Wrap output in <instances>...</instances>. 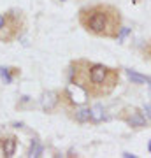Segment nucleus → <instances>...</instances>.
<instances>
[{"label":"nucleus","instance_id":"9d476101","mask_svg":"<svg viewBox=\"0 0 151 158\" xmlns=\"http://www.w3.org/2000/svg\"><path fill=\"white\" fill-rule=\"evenodd\" d=\"M40 155H42V146H40L37 141H34V142H32V146H30L28 156H30V158H37V156H40Z\"/></svg>","mask_w":151,"mask_h":158},{"label":"nucleus","instance_id":"f257e3e1","mask_svg":"<svg viewBox=\"0 0 151 158\" xmlns=\"http://www.w3.org/2000/svg\"><path fill=\"white\" fill-rule=\"evenodd\" d=\"M72 85L79 86L90 97H107L111 95L120 83V72L116 69L106 67L102 63L78 60L72 63L70 70Z\"/></svg>","mask_w":151,"mask_h":158},{"label":"nucleus","instance_id":"7ed1b4c3","mask_svg":"<svg viewBox=\"0 0 151 158\" xmlns=\"http://www.w3.org/2000/svg\"><path fill=\"white\" fill-rule=\"evenodd\" d=\"M25 27L21 12H0V42H11Z\"/></svg>","mask_w":151,"mask_h":158},{"label":"nucleus","instance_id":"39448f33","mask_svg":"<svg viewBox=\"0 0 151 158\" xmlns=\"http://www.w3.org/2000/svg\"><path fill=\"white\" fill-rule=\"evenodd\" d=\"M40 104H42V109L49 113V111H53L56 107V104H58V95H56L55 91H48V93L42 95V102Z\"/></svg>","mask_w":151,"mask_h":158},{"label":"nucleus","instance_id":"dca6fc26","mask_svg":"<svg viewBox=\"0 0 151 158\" xmlns=\"http://www.w3.org/2000/svg\"><path fill=\"white\" fill-rule=\"evenodd\" d=\"M148 151L151 153V141H149V144H148Z\"/></svg>","mask_w":151,"mask_h":158},{"label":"nucleus","instance_id":"2eb2a0df","mask_svg":"<svg viewBox=\"0 0 151 158\" xmlns=\"http://www.w3.org/2000/svg\"><path fill=\"white\" fill-rule=\"evenodd\" d=\"M125 158H135V155H130V153H123Z\"/></svg>","mask_w":151,"mask_h":158},{"label":"nucleus","instance_id":"f03ea898","mask_svg":"<svg viewBox=\"0 0 151 158\" xmlns=\"http://www.w3.org/2000/svg\"><path fill=\"white\" fill-rule=\"evenodd\" d=\"M79 23L86 32L97 37L114 39L121 30V16L120 11L112 6H91L79 11Z\"/></svg>","mask_w":151,"mask_h":158},{"label":"nucleus","instance_id":"f8f14e48","mask_svg":"<svg viewBox=\"0 0 151 158\" xmlns=\"http://www.w3.org/2000/svg\"><path fill=\"white\" fill-rule=\"evenodd\" d=\"M128 34H130V30H128V28H121V30H120V34H118V40L121 42V40H123Z\"/></svg>","mask_w":151,"mask_h":158},{"label":"nucleus","instance_id":"6e6552de","mask_svg":"<svg viewBox=\"0 0 151 158\" xmlns=\"http://www.w3.org/2000/svg\"><path fill=\"white\" fill-rule=\"evenodd\" d=\"M76 119H78L79 123L90 121V119H91V113H90V109H79V111H76Z\"/></svg>","mask_w":151,"mask_h":158},{"label":"nucleus","instance_id":"0eeeda50","mask_svg":"<svg viewBox=\"0 0 151 158\" xmlns=\"http://www.w3.org/2000/svg\"><path fill=\"white\" fill-rule=\"evenodd\" d=\"M90 113H91V121H95V123L102 121V118H104V107H102L100 104L93 106V107L90 109Z\"/></svg>","mask_w":151,"mask_h":158},{"label":"nucleus","instance_id":"423d86ee","mask_svg":"<svg viewBox=\"0 0 151 158\" xmlns=\"http://www.w3.org/2000/svg\"><path fill=\"white\" fill-rule=\"evenodd\" d=\"M2 151H4V156H12L14 151H16V139L14 137H9V139H4L2 142Z\"/></svg>","mask_w":151,"mask_h":158},{"label":"nucleus","instance_id":"20e7f679","mask_svg":"<svg viewBox=\"0 0 151 158\" xmlns=\"http://www.w3.org/2000/svg\"><path fill=\"white\" fill-rule=\"evenodd\" d=\"M120 119L125 121V123L132 127V128H142L146 127V118L144 114L141 113L137 107H125L121 113H120Z\"/></svg>","mask_w":151,"mask_h":158},{"label":"nucleus","instance_id":"9b49d317","mask_svg":"<svg viewBox=\"0 0 151 158\" xmlns=\"http://www.w3.org/2000/svg\"><path fill=\"white\" fill-rule=\"evenodd\" d=\"M0 76H2V79H4L6 83H11L12 81V77L9 76V72H7V69H4V67H0Z\"/></svg>","mask_w":151,"mask_h":158},{"label":"nucleus","instance_id":"4468645a","mask_svg":"<svg viewBox=\"0 0 151 158\" xmlns=\"http://www.w3.org/2000/svg\"><path fill=\"white\" fill-rule=\"evenodd\" d=\"M144 113H146V116L151 119V104H148V106L144 107Z\"/></svg>","mask_w":151,"mask_h":158},{"label":"nucleus","instance_id":"1a4fd4ad","mask_svg":"<svg viewBox=\"0 0 151 158\" xmlns=\"http://www.w3.org/2000/svg\"><path fill=\"white\" fill-rule=\"evenodd\" d=\"M127 76H128V79L132 81V83H137V85H142V83H146L148 79H146V76H141V74L134 72V70H127Z\"/></svg>","mask_w":151,"mask_h":158},{"label":"nucleus","instance_id":"ddd939ff","mask_svg":"<svg viewBox=\"0 0 151 158\" xmlns=\"http://www.w3.org/2000/svg\"><path fill=\"white\" fill-rule=\"evenodd\" d=\"M144 56H146V58H148V60L151 62V40H149V42H148V44L144 46Z\"/></svg>","mask_w":151,"mask_h":158}]
</instances>
